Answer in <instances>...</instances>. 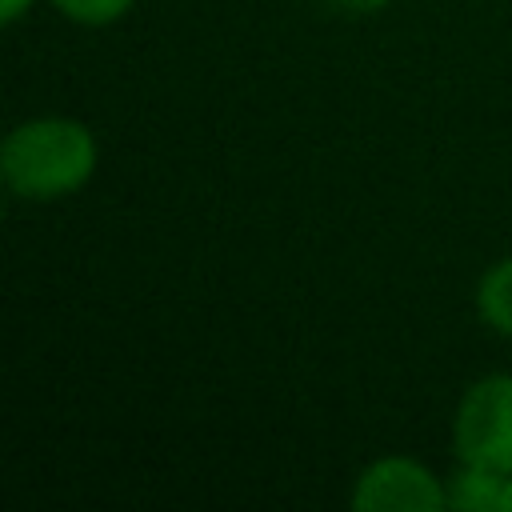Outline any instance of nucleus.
Returning <instances> with one entry per match:
<instances>
[{
    "mask_svg": "<svg viewBox=\"0 0 512 512\" xmlns=\"http://www.w3.org/2000/svg\"><path fill=\"white\" fill-rule=\"evenodd\" d=\"M476 304H480V316L500 336H512V256L484 272L480 292H476Z\"/></svg>",
    "mask_w": 512,
    "mask_h": 512,
    "instance_id": "5",
    "label": "nucleus"
},
{
    "mask_svg": "<svg viewBox=\"0 0 512 512\" xmlns=\"http://www.w3.org/2000/svg\"><path fill=\"white\" fill-rule=\"evenodd\" d=\"M28 4H32V0H0V16L12 24V20H16V16L28 8Z\"/></svg>",
    "mask_w": 512,
    "mask_h": 512,
    "instance_id": "7",
    "label": "nucleus"
},
{
    "mask_svg": "<svg viewBox=\"0 0 512 512\" xmlns=\"http://www.w3.org/2000/svg\"><path fill=\"white\" fill-rule=\"evenodd\" d=\"M448 504V488L408 456H384L356 480L352 508L360 512H436Z\"/></svg>",
    "mask_w": 512,
    "mask_h": 512,
    "instance_id": "3",
    "label": "nucleus"
},
{
    "mask_svg": "<svg viewBox=\"0 0 512 512\" xmlns=\"http://www.w3.org/2000/svg\"><path fill=\"white\" fill-rule=\"evenodd\" d=\"M504 492H508L504 472H484L464 464L448 484V504L464 512H504Z\"/></svg>",
    "mask_w": 512,
    "mask_h": 512,
    "instance_id": "4",
    "label": "nucleus"
},
{
    "mask_svg": "<svg viewBox=\"0 0 512 512\" xmlns=\"http://www.w3.org/2000/svg\"><path fill=\"white\" fill-rule=\"evenodd\" d=\"M4 184L24 200H56L76 192L96 172V140L80 120L40 116L4 136Z\"/></svg>",
    "mask_w": 512,
    "mask_h": 512,
    "instance_id": "1",
    "label": "nucleus"
},
{
    "mask_svg": "<svg viewBox=\"0 0 512 512\" xmlns=\"http://www.w3.org/2000/svg\"><path fill=\"white\" fill-rule=\"evenodd\" d=\"M456 456L468 468L512 476V376L476 380L456 408Z\"/></svg>",
    "mask_w": 512,
    "mask_h": 512,
    "instance_id": "2",
    "label": "nucleus"
},
{
    "mask_svg": "<svg viewBox=\"0 0 512 512\" xmlns=\"http://www.w3.org/2000/svg\"><path fill=\"white\" fill-rule=\"evenodd\" d=\"M64 16L80 20V24H112L116 16H124L136 0H52Z\"/></svg>",
    "mask_w": 512,
    "mask_h": 512,
    "instance_id": "6",
    "label": "nucleus"
},
{
    "mask_svg": "<svg viewBox=\"0 0 512 512\" xmlns=\"http://www.w3.org/2000/svg\"><path fill=\"white\" fill-rule=\"evenodd\" d=\"M504 512H512V480H508V492H504Z\"/></svg>",
    "mask_w": 512,
    "mask_h": 512,
    "instance_id": "8",
    "label": "nucleus"
}]
</instances>
